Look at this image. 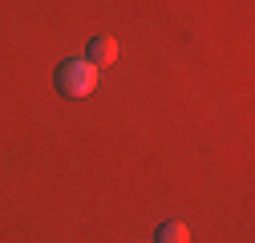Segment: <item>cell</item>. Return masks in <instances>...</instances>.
<instances>
[{
	"label": "cell",
	"instance_id": "1",
	"mask_svg": "<svg viewBox=\"0 0 255 243\" xmlns=\"http://www.w3.org/2000/svg\"><path fill=\"white\" fill-rule=\"evenodd\" d=\"M98 89V65L93 61H61L57 65V94L61 98H89Z\"/></svg>",
	"mask_w": 255,
	"mask_h": 243
},
{
	"label": "cell",
	"instance_id": "2",
	"mask_svg": "<svg viewBox=\"0 0 255 243\" xmlns=\"http://www.w3.org/2000/svg\"><path fill=\"white\" fill-rule=\"evenodd\" d=\"M85 61H93L98 69H102V65H114V61H118V41H114V37H93Z\"/></svg>",
	"mask_w": 255,
	"mask_h": 243
},
{
	"label": "cell",
	"instance_id": "3",
	"mask_svg": "<svg viewBox=\"0 0 255 243\" xmlns=\"http://www.w3.org/2000/svg\"><path fill=\"white\" fill-rule=\"evenodd\" d=\"M158 243H190V227L178 223V219H166L158 227Z\"/></svg>",
	"mask_w": 255,
	"mask_h": 243
}]
</instances>
